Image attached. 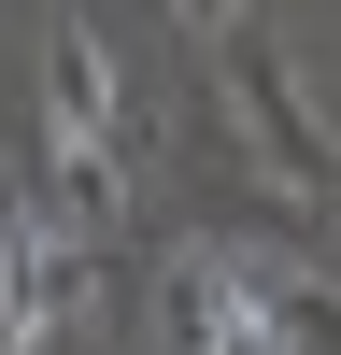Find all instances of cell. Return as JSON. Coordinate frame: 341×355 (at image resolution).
<instances>
[{"instance_id":"obj_1","label":"cell","mask_w":341,"mask_h":355,"mask_svg":"<svg viewBox=\"0 0 341 355\" xmlns=\"http://www.w3.org/2000/svg\"><path fill=\"white\" fill-rule=\"evenodd\" d=\"M57 299H71V242L15 199V214H0V355H43L57 341Z\"/></svg>"},{"instance_id":"obj_2","label":"cell","mask_w":341,"mask_h":355,"mask_svg":"<svg viewBox=\"0 0 341 355\" xmlns=\"http://www.w3.org/2000/svg\"><path fill=\"white\" fill-rule=\"evenodd\" d=\"M185 355H299V327H284V299L256 270L199 256V270H185Z\"/></svg>"}]
</instances>
